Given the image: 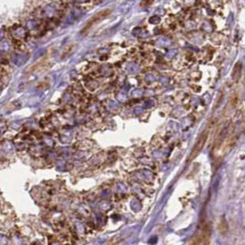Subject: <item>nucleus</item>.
<instances>
[{
	"instance_id": "nucleus-5",
	"label": "nucleus",
	"mask_w": 245,
	"mask_h": 245,
	"mask_svg": "<svg viewBox=\"0 0 245 245\" xmlns=\"http://www.w3.org/2000/svg\"><path fill=\"white\" fill-rule=\"evenodd\" d=\"M154 0H142V3H141V6H148L150 4L153 3Z\"/></svg>"
},
{
	"instance_id": "nucleus-3",
	"label": "nucleus",
	"mask_w": 245,
	"mask_h": 245,
	"mask_svg": "<svg viewBox=\"0 0 245 245\" xmlns=\"http://www.w3.org/2000/svg\"><path fill=\"white\" fill-rule=\"evenodd\" d=\"M111 12H112V10H111L110 8H108V9H104V10H102V11L97 13L96 15H94V16H93V17L88 21V23L86 24V26L83 28L82 33H86L88 30H89V29H90L94 24L98 23L100 20H101V19H103L104 18H106L108 15H110Z\"/></svg>"
},
{
	"instance_id": "nucleus-1",
	"label": "nucleus",
	"mask_w": 245,
	"mask_h": 245,
	"mask_svg": "<svg viewBox=\"0 0 245 245\" xmlns=\"http://www.w3.org/2000/svg\"><path fill=\"white\" fill-rule=\"evenodd\" d=\"M207 137H208V131H207V129H206L201 135H200V136L198 137V139H197V141H196V145H195V147L193 148V150H192V152H191V154H190V156H189V160H194L200 152H201V150L203 149V148L205 147V145H206V143H207Z\"/></svg>"
},
{
	"instance_id": "nucleus-2",
	"label": "nucleus",
	"mask_w": 245,
	"mask_h": 245,
	"mask_svg": "<svg viewBox=\"0 0 245 245\" xmlns=\"http://www.w3.org/2000/svg\"><path fill=\"white\" fill-rule=\"evenodd\" d=\"M210 237H211V228L210 225L207 223L206 224L200 233L197 235L196 238H195L194 243H191L192 244H209L210 243Z\"/></svg>"
},
{
	"instance_id": "nucleus-4",
	"label": "nucleus",
	"mask_w": 245,
	"mask_h": 245,
	"mask_svg": "<svg viewBox=\"0 0 245 245\" xmlns=\"http://www.w3.org/2000/svg\"><path fill=\"white\" fill-rule=\"evenodd\" d=\"M241 77V64H237L232 71V79L238 81Z\"/></svg>"
}]
</instances>
